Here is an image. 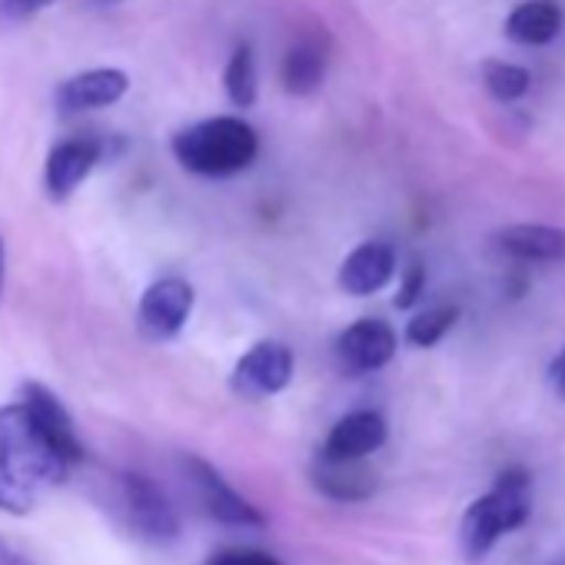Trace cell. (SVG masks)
Masks as SVG:
<instances>
[{"label": "cell", "instance_id": "ffe728a7", "mask_svg": "<svg viewBox=\"0 0 565 565\" xmlns=\"http://www.w3.org/2000/svg\"><path fill=\"white\" fill-rule=\"evenodd\" d=\"M456 323H459V307H452V303L433 307V310H423V313H416V317L409 320L406 340H409V347L429 350V347H436Z\"/></svg>", "mask_w": 565, "mask_h": 565}, {"label": "cell", "instance_id": "4316f807", "mask_svg": "<svg viewBox=\"0 0 565 565\" xmlns=\"http://www.w3.org/2000/svg\"><path fill=\"white\" fill-rule=\"evenodd\" d=\"M104 4H114V0H104Z\"/></svg>", "mask_w": 565, "mask_h": 565}, {"label": "cell", "instance_id": "7c38bea8", "mask_svg": "<svg viewBox=\"0 0 565 565\" xmlns=\"http://www.w3.org/2000/svg\"><path fill=\"white\" fill-rule=\"evenodd\" d=\"M393 273H396V249L390 243L370 239L343 259L340 287L350 297H373L393 279Z\"/></svg>", "mask_w": 565, "mask_h": 565}, {"label": "cell", "instance_id": "4fadbf2b", "mask_svg": "<svg viewBox=\"0 0 565 565\" xmlns=\"http://www.w3.org/2000/svg\"><path fill=\"white\" fill-rule=\"evenodd\" d=\"M386 436H390L386 419L376 409H356L330 429L320 456H327V459H366L376 449H383Z\"/></svg>", "mask_w": 565, "mask_h": 565}, {"label": "cell", "instance_id": "30bf717a", "mask_svg": "<svg viewBox=\"0 0 565 565\" xmlns=\"http://www.w3.org/2000/svg\"><path fill=\"white\" fill-rule=\"evenodd\" d=\"M100 157H104V143L94 140V137H77V140L57 143L51 150L47 170H44L47 193L54 200H67L87 180V173L100 163Z\"/></svg>", "mask_w": 565, "mask_h": 565}, {"label": "cell", "instance_id": "8992f818", "mask_svg": "<svg viewBox=\"0 0 565 565\" xmlns=\"http://www.w3.org/2000/svg\"><path fill=\"white\" fill-rule=\"evenodd\" d=\"M183 469L193 482V492L203 505V512L220 522V525H263L266 515L246 499L239 495L210 462L196 459V456H186L183 459Z\"/></svg>", "mask_w": 565, "mask_h": 565}, {"label": "cell", "instance_id": "5b68a950", "mask_svg": "<svg viewBox=\"0 0 565 565\" xmlns=\"http://www.w3.org/2000/svg\"><path fill=\"white\" fill-rule=\"evenodd\" d=\"M290 380H294V350L287 343L263 340L239 356L230 386L246 399H266L287 390Z\"/></svg>", "mask_w": 565, "mask_h": 565}, {"label": "cell", "instance_id": "3957f363", "mask_svg": "<svg viewBox=\"0 0 565 565\" xmlns=\"http://www.w3.org/2000/svg\"><path fill=\"white\" fill-rule=\"evenodd\" d=\"M532 515V479L525 469L512 466L505 469L495 486L479 495L466 512H462V525H459V545L466 552L469 562L486 558L499 539H505L509 532L522 529Z\"/></svg>", "mask_w": 565, "mask_h": 565}, {"label": "cell", "instance_id": "2e32d148", "mask_svg": "<svg viewBox=\"0 0 565 565\" xmlns=\"http://www.w3.org/2000/svg\"><path fill=\"white\" fill-rule=\"evenodd\" d=\"M282 87L294 97H310L323 87L327 81V41L320 34H307L300 38L287 57H282Z\"/></svg>", "mask_w": 565, "mask_h": 565}, {"label": "cell", "instance_id": "7a4b0ae2", "mask_svg": "<svg viewBox=\"0 0 565 565\" xmlns=\"http://www.w3.org/2000/svg\"><path fill=\"white\" fill-rule=\"evenodd\" d=\"M177 163L196 177H233L253 167L259 153L256 130L239 117H210L183 127L170 143Z\"/></svg>", "mask_w": 565, "mask_h": 565}, {"label": "cell", "instance_id": "6da1fadb", "mask_svg": "<svg viewBox=\"0 0 565 565\" xmlns=\"http://www.w3.org/2000/svg\"><path fill=\"white\" fill-rule=\"evenodd\" d=\"M71 469L24 403L0 409V512H34L47 489L67 482Z\"/></svg>", "mask_w": 565, "mask_h": 565}, {"label": "cell", "instance_id": "52a82bcc", "mask_svg": "<svg viewBox=\"0 0 565 565\" xmlns=\"http://www.w3.org/2000/svg\"><path fill=\"white\" fill-rule=\"evenodd\" d=\"M193 310V287L180 276L157 279L153 287L143 294L140 310H137V327L147 340H173L183 323L190 320Z\"/></svg>", "mask_w": 565, "mask_h": 565}, {"label": "cell", "instance_id": "44dd1931", "mask_svg": "<svg viewBox=\"0 0 565 565\" xmlns=\"http://www.w3.org/2000/svg\"><path fill=\"white\" fill-rule=\"evenodd\" d=\"M54 0H0V21L4 24H21L31 21L34 14L47 11Z\"/></svg>", "mask_w": 565, "mask_h": 565}, {"label": "cell", "instance_id": "d4e9b609", "mask_svg": "<svg viewBox=\"0 0 565 565\" xmlns=\"http://www.w3.org/2000/svg\"><path fill=\"white\" fill-rule=\"evenodd\" d=\"M0 565H34L24 552H18L8 539H0Z\"/></svg>", "mask_w": 565, "mask_h": 565}, {"label": "cell", "instance_id": "ac0fdd59", "mask_svg": "<svg viewBox=\"0 0 565 565\" xmlns=\"http://www.w3.org/2000/svg\"><path fill=\"white\" fill-rule=\"evenodd\" d=\"M223 87H226V97L233 107L239 110H249L256 104V94H259V84H256V64H253V51L243 44L233 51V57L226 61V71H223Z\"/></svg>", "mask_w": 565, "mask_h": 565}, {"label": "cell", "instance_id": "603a6c76", "mask_svg": "<svg viewBox=\"0 0 565 565\" xmlns=\"http://www.w3.org/2000/svg\"><path fill=\"white\" fill-rule=\"evenodd\" d=\"M423 282H426V273H423V266H419V263H413V266L406 269V279H403L399 294H396V307H399V310H409V307L419 300Z\"/></svg>", "mask_w": 565, "mask_h": 565}, {"label": "cell", "instance_id": "7402d4cb", "mask_svg": "<svg viewBox=\"0 0 565 565\" xmlns=\"http://www.w3.org/2000/svg\"><path fill=\"white\" fill-rule=\"evenodd\" d=\"M206 565H282L269 552H253V548H233V552H216Z\"/></svg>", "mask_w": 565, "mask_h": 565}, {"label": "cell", "instance_id": "9c48e42d", "mask_svg": "<svg viewBox=\"0 0 565 565\" xmlns=\"http://www.w3.org/2000/svg\"><path fill=\"white\" fill-rule=\"evenodd\" d=\"M130 90V77L117 67H100V71H84L77 77H67L57 94H54V104L61 114L74 117V114H84V110H100V107H110L117 104L124 94Z\"/></svg>", "mask_w": 565, "mask_h": 565}, {"label": "cell", "instance_id": "9a60e30c", "mask_svg": "<svg viewBox=\"0 0 565 565\" xmlns=\"http://www.w3.org/2000/svg\"><path fill=\"white\" fill-rule=\"evenodd\" d=\"M495 249L519 263H565V230L545 223H515L492 236Z\"/></svg>", "mask_w": 565, "mask_h": 565}, {"label": "cell", "instance_id": "ba28073f", "mask_svg": "<svg viewBox=\"0 0 565 565\" xmlns=\"http://www.w3.org/2000/svg\"><path fill=\"white\" fill-rule=\"evenodd\" d=\"M396 356V333L383 320H356L337 340V360L347 373L363 376L383 370Z\"/></svg>", "mask_w": 565, "mask_h": 565}, {"label": "cell", "instance_id": "e0dca14e", "mask_svg": "<svg viewBox=\"0 0 565 565\" xmlns=\"http://www.w3.org/2000/svg\"><path fill=\"white\" fill-rule=\"evenodd\" d=\"M562 8L555 0H522L505 18V38L525 47H545L562 34Z\"/></svg>", "mask_w": 565, "mask_h": 565}, {"label": "cell", "instance_id": "d6986e66", "mask_svg": "<svg viewBox=\"0 0 565 565\" xmlns=\"http://www.w3.org/2000/svg\"><path fill=\"white\" fill-rule=\"evenodd\" d=\"M482 84L499 104H515L519 97L529 94L532 74L519 64H502V61H486L482 64Z\"/></svg>", "mask_w": 565, "mask_h": 565}, {"label": "cell", "instance_id": "484cf974", "mask_svg": "<svg viewBox=\"0 0 565 565\" xmlns=\"http://www.w3.org/2000/svg\"><path fill=\"white\" fill-rule=\"evenodd\" d=\"M0 294H4V243H0Z\"/></svg>", "mask_w": 565, "mask_h": 565}, {"label": "cell", "instance_id": "277c9868", "mask_svg": "<svg viewBox=\"0 0 565 565\" xmlns=\"http://www.w3.org/2000/svg\"><path fill=\"white\" fill-rule=\"evenodd\" d=\"M120 505H124L127 525L150 545L167 548L183 532L177 505L163 495V489L153 479H147L140 472L120 476Z\"/></svg>", "mask_w": 565, "mask_h": 565}, {"label": "cell", "instance_id": "cb8c5ba5", "mask_svg": "<svg viewBox=\"0 0 565 565\" xmlns=\"http://www.w3.org/2000/svg\"><path fill=\"white\" fill-rule=\"evenodd\" d=\"M545 376H548V386L555 390V396L565 399V347H562L558 356L548 363V373H545Z\"/></svg>", "mask_w": 565, "mask_h": 565}, {"label": "cell", "instance_id": "5bb4252c", "mask_svg": "<svg viewBox=\"0 0 565 565\" xmlns=\"http://www.w3.org/2000/svg\"><path fill=\"white\" fill-rule=\"evenodd\" d=\"M310 479H313L317 492H323L333 502H363L380 486V479L366 466V459H327V456H320L310 469Z\"/></svg>", "mask_w": 565, "mask_h": 565}, {"label": "cell", "instance_id": "8fae6325", "mask_svg": "<svg viewBox=\"0 0 565 565\" xmlns=\"http://www.w3.org/2000/svg\"><path fill=\"white\" fill-rule=\"evenodd\" d=\"M28 413L34 416V423L44 429V436L54 443V449L71 462V466H81L84 459V446H81V436H77V426L67 413V406L41 383H28L24 386V399Z\"/></svg>", "mask_w": 565, "mask_h": 565}]
</instances>
